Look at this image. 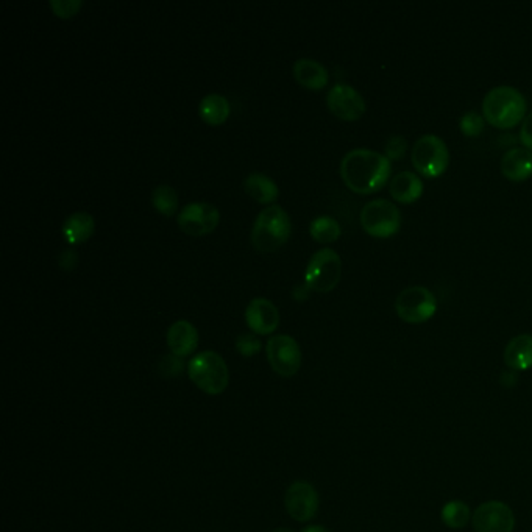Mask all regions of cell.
Instances as JSON below:
<instances>
[{"label": "cell", "mask_w": 532, "mask_h": 532, "mask_svg": "<svg viewBox=\"0 0 532 532\" xmlns=\"http://www.w3.org/2000/svg\"><path fill=\"white\" fill-rule=\"evenodd\" d=\"M267 359L272 371L284 378H290L300 371L301 350L294 337L288 335H273L267 342Z\"/></svg>", "instance_id": "obj_9"}, {"label": "cell", "mask_w": 532, "mask_h": 532, "mask_svg": "<svg viewBox=\"0 0 532 532\" xmlns=\"http://www.w3.org/2000/svg\"><path fill=\"white\" fill-rule=\"evenodd\" d=\"M361 225L367 234L378 239H388L399 232L401 215L397 205L384 198L371 200L361 211Z\"/></svg>", "instance_id": "obj_6"}, {"label": "cell", "mask_w": 532, "mask_h": 532, "mask_svg": "<svg viewBox=\"0 0 532 532\" xmlns=\"http://www.w3.org/2000/svg\"><path fill=\"white\" fill-rule=\"evenodd\" d=\"M301 532H330L326 527H318V525H314V527H307L303 529Z\"/></svg>", "instance_id": "obj_34"}, {"label": "cell", "mask_w": 532, "mask_h": 532, "mask_svg": "<svg viewBox=\"0 0 532 532\" xmlns=\"http://www.w3.org/2000/svg\"><path fill=\"white\" fill-rule=\"evenodd\" d=\"M49 5L57 16L66 19L78 13L83 2L81 0H52Z\"/></svg>", "instance_id": "obj_30"}, {"label": "cell", "mask_w": 532, "mask_h": 532, "mask_svg": "<svg viewBox=\"0 0 532 532\" xmlns=\"http://www.w3.org/2000/svg\"><path fill=\"white\" fill-rule=\"evenodd\" d=\"M245 322L255 335H272L280 324L278 307L267 298H253L245 309Z\"/></svg>", "instance_id": "obj_14"}, {"label": "cell", "mask_w": 532, "mask_h": 532, "mask_svg": "<svg viewBox=\"0 0 532 532\" xmlns=\"http://www.w3.org/2000/svg\"><path fill=\"white\" fill-rule=\"evenodd\" d=\"M484 125H486V119H484V116H481L480 113H476V111L465 113L461 117V121H459V128H461L463 136H467V138L480 136L482 133V130H484Z\"/></svg>", "instance_id": "obj_26"}, {"label": "cell", "mask_w": 532, "mask_h": 532, "mask_svg": "<svg viewBox=\"0 0 532 532\" xmlns=\"http://www.w3.org/2000/svg\"><path fill=\"white\" fill-rule=\"evenodd\" d=\"M472 523L474 532H512L515 515L506 503L487 501L474 510Z\"/></svg>", "instance_id": "obj_13"}, {"label": "cell", "mask_w": 532, "mask_h": 532, "mask_svg": "<svg viewBox=\"0 0 532 532\" xmlns=\"http://www.w3.org/2000/svg\"><path fill=\"white\" fill-rule=\"evenodd\" d=\"M77 261H78V256H77L76 252L64 250L59 258L60 267L64 269V271H72L77 266Z\"/></svg>", "instance_id": "obj_32"}, {"label": "cell", "mask_w": 532, "mask_h": 532, "mask_svg": "<svg viewBox=\"0 0 532 532\" xmlns=\"http://www.w3.org/2000/svg\"><path fill=\"white\" fill-rule=\"evenodd\" d=\"M470 520H472V512L469 506L459 500L448 501L442 509V521L452 529H463L469 525Z\"/></svg>", "instance_id": "obj_24"}, {"label": "cell", "mask_w": 532, "mask_h": 532, "mask_svg": "<svg viewBox=\"0 0 532 532\" xmlns=\"http://www.w3.org/2000/svg\"><path fill=\"white\" fill-rule=\"evenodd\" d=\"M520 141L521 144L525 145V149L532 151V111L525 117L523 125H521Z\"/></svg>", "instance_id": "obj_31"}, {"label": "cell", "mask_w": 532, "mask_h": 532, "mask_svg": "<svg viewBox=\"0 0 532 532\" xmlns=\"http://www.w3.org/2000/svg\"><path fill=\"white\" fill-rule=\"evenodd\" d=\"M411 160L418 174L427 179H437L448 169L450 151L444 139L436 134H425L414 144Z\"/></svg>", "instance_id": "obj_5"}, {"label": "cell", "mask_w": 532, "mask_h": 532, "mask_svg": "<svg viewBox=\"0 0 532 532\" xmlns=\"http://www.w3.org/2000/svg\"><path fill=\"white\" fill-rule=\"evenodd\" d=\"M309 233L314 237V241L320 243H330L341 237L342 230L337 220L333 219L330 216H320L311 222Z\"/></svg>", "instance_id": "obj_23"}, {"label": "cell", "mask_w": 532, "mask_h": 532, "mask_svg": "<svg viewBox=\"0 0 532 532\" xmlns=\"http://www.w3.org/2000/svg\"><path fill=\"white\" fill-rule=\"evenodd\" d=\"M272 532H292L288 527H278V529H273Z\"/></svg>", "instance_id": "obj_35"}, {"label": "cell", "mask_w": 532, "mask_h": 532, "mask_svg": "<svg viewBox=\"0 0 532 532\" xmlns=\"http://www.w3.org/2000/svg\"><path fill=\"white\" fill-rule=\"evenodd\" d=\"M219 209L206 202L189 203L181 209L177 222L179 228L189 236L200 237L215 232L219 225Z\"/></svg>", "instance_id": "obj_10"}, {"label": "cell", "mask_w": 532, "mask_h": 532, "mask_svg": "<svg viewBox=\"0 0 532 532\" xmlns=\"http://www.w3.org/2000/svg\"><path fill=\"white\" fill-rule=\"evenodd\" d=\"M292 224L288 213L278 205L262 209L252 228V243L258 252H275L288 243Z\"/></svg>", "instance_id": "obj_3"}, {"label": "cell", "mask_w": 532, "mask_h": 532, "mask_svg": "<svg viewBox=\"0 0 532 532\" xmlns=\"http://www.w3.org/2000/svg\"><path fill=\"white\" fill-rule=\"evenodd\" d=\"M318 503L320 500L316 487L307 481H296L288 487L284 495V506L288 514L300 523L313 520L317 514Z\"/></svg>", "instance_id": "obj_12"}, {"label": "cell", "mask_w": 532, "mask_h": 532, "mask_svg": "<svg viewBox=\"0 0 532 532\" xmlns=\"http://www.w3.org/2000/svg\"><path fill=\"white\" fill-rule=\"evenodd\" d=\"M328 110L342 121H358L364 116L367 104L362 94L345 83H337L326 96Z\"/></svg>", "instance_id": "obj_11"}, {"label": "cell", "mask_w": 532, "mask_h": 532, "mask_svg": "<svg viewBox=\"0 0 532 532\" xmlns=\"http://www.w3.org/2000/svg\"><path fill=\"white\" fill-rule=\"evenodd\" d=\"M504 362L515 371H529L532 367V335H518L504 348Z\"/></svg>", "instance_id": "obj_17"}, {"label": "cell", "mask_w": 532, "mask_h": 532, "mask_svg": "<svg viewBox=\"0 0 532 532\" xmlns=\"http://www.w3.org/2000/svg\"><path fill=\"white\" fill-rule=\"evenodd\" d=\"M501 172L510 181H525L532 177V151L525 147L510 149L501 160Z\"/></svg>", "instance_id": "obj_16"}, {"label": "cell", "mask_w": 532, "mask_h": 532, "mask_svg": "<svg viewBox=\"0 0 532 532\" xmlns=\"http://www.w3.org/2000/svg\"><path fill=\"white\" fill-rule=\"evenodd\" d=\"M261 347H262V344L255 333H243V335H237L236 350L245 358H252V356L260 353Z\"/></svg>", "instance_id": "obj_27"}, {"label": "cell", "mask_w": 532, "mask_h": 532, "mask_svg": "<svg viewBox=\"0 0 532 532\" xmlns=\"http://www.w3.org/2000/svg\"><path fill=\"white\" fill-rule=\"evenodd\" d=\"M153 206L164 216H174L179 208V194L172 186L160 185L151 192Z\"/></svg>", "instance_id": "obj_25"}, {"label": "cell", "mask_w": 532, "mask_h": 532, "mask_svg": "<svg viewBox=\"0 0 532 532\" xmlns=\"http://www.w3.org/2000/svg\"><path fill=\"white\" fill-rule=\"evenodd\" d=\"M309 292L311 289L307 288V284H297L294 290H292V296L296 298L297 301H305L307 300V297H309Z\"/></svg>", "instance_id": "obj_33"}, {"label": "cell", "mask_w": 532, "mask_h": 532, "mask_svg": "<svg viewBox=\"0 0 532 532\" xmlns=\"http://www.w3.org/2000/svg\"><path fill=\"white\" fill-rule=\"evenodd\" d=\"M294 77L301 87L318 91L328 85V70L324 64L313 59L297 60L294 64Z\"/></svg>", "instance_id": "obj_19"}, {"label": "cell", "mask_w": 532, "mask_h": 532, "mask_svg": "<svg viewBox=\"0 0 532 532\" xmlns=\"http://www.w3.org/2000/svg\"><path fill=\"white\" fill-rule=\"evenodd\" d=\"M389 192L397 202L411 205L423 196L422 179L409 170L399 172L390 181Z\"/></svg>", "instance_id": "obj_18"}, {"label": "cell", "mask_w": 532, "mask_h": 532, "mask_svg": "<svg viewBox=\"0 0 532 532\" xmlns=\"http://www.w3.org/2000/svg\"><path fill=\"white\" fill-rule=\"evenodd\" d=\"M198 113H200L203 121L208 122L209 125H220L228 119L232 108L224 96L208 94L200 102Z\"/></svg>", "instance_id": "obj_22"}, {"label": "cell", "mask_w": 532, "mask_h": 532, "mask_svg": "<svg viewBox=\"0 0 532 532\" xmlns=\"http://www.w3.org/2000/svg\"><path fill=\"white\" fill-rule=\"evenodd\" d=\"M408 151V141L403 136H392L388 139L384 151L389 161H399L405 157Z\"/></svg>", "instance_id": "obj_29"}, {"label": "cell", "mask_w": 532, "mask_h": 532, "mask_svg": "<svg viewBox=\"0 0 532 532\" xmlns=\"http://www.w3.org/2000/svg\"><path fill=\"white\" fill-rule=\"evenodd\" d=\"M191 381L206 395H220L230 382V371L225 359L216 352L196 354L188 364Z\"/></svg>", "instance_id": "obj_4"}, {"label": "cell", "mask_w": 532, "mask_h": 532, "mask_svg": "<svg viewBox=\"0 0 532 532\" xmlns=\"http://www.w3.org/2000/svg\"><path fill=\"white\" fill-rule=\"evenodd\" d=\"M243 188L250 197L255 198L256 202L271 203L278 197V186L271 177L252 172L243 179Z\"/></svg>", "instance_id": "obj_21"}, {"label": "cell", "mask_w": 532, "mask_h": 532, "mask_svg": "<svg viewBox=\"0 0 532 532\" xmlns=\"http://www.w3.org/2000/svg\"><path fill=\"white\" fill-rule=\"evenodd\" d=\"M158 369L161 371L162 376H166V378H175V376L181 375L183 371H185V362H183V358H179V356H175V354H166V356H162L161 361H160Z\"/></svg>", "instance_id": "obj_28"}, {"label": "cell", "mask_w": 532, "mask_h": 532, "mask_svg": "<svg viewBox=\"0 0 532 532\" xmlns=\"http://www.w3.org/2000/svg\"><path fill=\"white\" fill-rule=\"evenodd\" d=\"M392 164L386 155L369 149L348 151L341 161V177L350 191L369 196L388 185Z\"/></svg>", "instance_id": "obj_1"}, {"label": "cell", "mask_w": 532, "mask_h": 532, "mask_svg": "<svg viewBox=\"0 0 532 532\" xmlns=\"http://www.w3.org/2000/svg\"><path fill=\"white\" fill-rule=\"evenodd\" d=\"M525 96L512 87L491 89L482 100V116L492 127L509 130L525 121L527 116Z\"/></svg>", "instance_id": "obj_2"}, {"label": "cell", "mask_w": 532, "mask_h": 532, "mask_svg": "<svg viewBox=\"0 0 532 532\" xmlns=\"http://www.w3.org/2000/svg\"><path fill=\"white\" fill-rule=\"evenodd\" d=\"M168 345L179 358H186L197 350L198 331L188 320H177L168 330Z\"/></svg>", "instance_id": "obj_15"}, {"label": "cell", "mask_w": 532, "mask_h": 532, "mask_svg": "<svg viewBox=\"0 0 532 532\" xmlns=\"http://www.w3.org/2000/svg\"><path fill=\"white\" fill-rule=\"evenodd\" d=\"M94 230H96L94 217L85 211L72 213L68 219L64 220L61 226L64 241L70 245L85 243L93 236Z\"/></svg>", "instance_id": "obj_20"}, {"label": "cell", "mask_w": 532, "mask_h": 532, "mask_svg": "<svg viewBox=\"0 0 532 532\" xmlns=\"http://www.w3.org/2000/svg\"><path fill=\"white\" fill-rule=\"evenodd\" d=\"M395 311L406 324H425L437 313V298L423 286H409L397 297Z\"/></svg>", "instance_id": "obj_7"}, {"label": "cell", "mask_w": 532, "mask_h": 532, "mask_svg": "<svg viewBox=\"0 0 532 532\" xmlns=\"http://www.w3.org/2000/svg\"><path fill=\"white\" fill-rule=\"evenodd\" d=\"M342 277L341 256L335 250L322 249L316 252L307 262L305 283L316 292H331Z\"/></svg>", "instance_id": "obj_8"}]
</instances>
